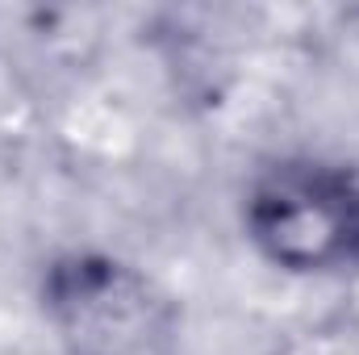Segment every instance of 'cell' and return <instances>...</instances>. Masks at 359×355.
<instances>
[{
	"label": "cell",
	"instance_id": "cell-1",
	"mask_svg": "<svg viewBox=\"0 0 359 355\" xmlns=\"http://www.w3.org/2000/svg\"><path fill=\"white\" fill-rule=\"evenodd\" d=\"M243 239L301 280L359 272V168L326 155H276L243 188Z\"/></svg>",
	"mask_w": 359,
	"mask_h": 355
},
{
	"label": "cell",
	"instance_id": "cell-2",
	"mask_svg": "<svg viewBox=\"0 0 359 355\" xmlns=\"http://www.w3.org/2000/svg\"><path fill=\"white\" fill-rule=\"evenodd\" d=\"M38 305L63 355H176L180 305L147 272L100 247H67L38 276Z\"/></svg>",
	"mask_w": 359,
	"mask_h": 355
},
{
	"label": "cell",
	"instance_id": "cell-3",
	"mask_svg": "<svg viewBox=\"0 0 359 355\" xmlns=\"http://www.w3.org/2000/svg\"><path fill=\"white\" fill-rule=\"evenodd\" d=\"M46 109L29 72L0 46V147H25L42 134Z\"/></svg>",
	"mask_w": 359,
	"mask_h": 355
}]
</instances>
